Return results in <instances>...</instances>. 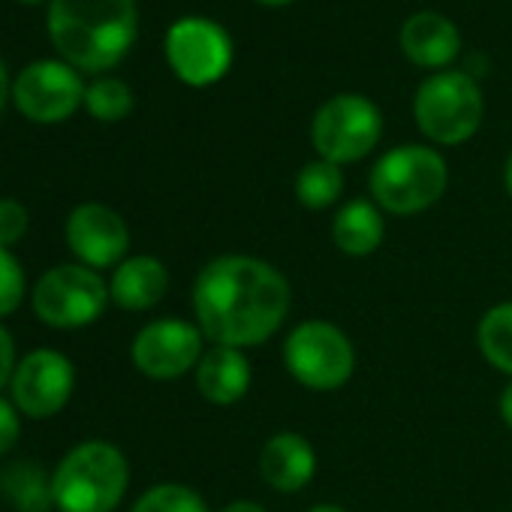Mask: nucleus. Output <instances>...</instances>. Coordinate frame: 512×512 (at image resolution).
Listing matches in <instances>:
<instances>
[{"label":"nucleus","instance_id":"nucleus-1","mask_svg":"<svg viewBox=\"0 0 512 512\" xmlns=\"http://www.w3.org/2000/svg\"><path fill=\"white\" fill-rule=\"evenodd\" d=\"M193 317L205 341L250 350L287 323L293 287L272 263L247 253H223L193 281Z\"/></svg>","mask_w":512,"mask_h":512},{"label":"nucleus","instance_id":"nucleus-2","mask_svg":"<svg viewBox=\"0 0 512 512\" xmlns=\"http://www.w3.org/2000/svg\"><path fill=\"white\" fill-rule=\"evenodd\" d=\"M49 40L79 73L103 76L118 67L139 34L136 0H49Z\"/></svg>","mask_w":512,"mask_h":512},{"label":"nucleus","instance_id":"nucleus-3","mask_svg":"<svg viewBox=\"0 0 512 512\" xmlns=\"http://www.w3.org/2000/svg\"><path fill=\"white\" fill-rule=\"evenodd\" d=\"M127 485V455L109 440L76 443L52 470L55 509L61 512H115Z\"/></svg>","mask_w":512,"mask_h":512},{"label":"nucleus","instance_id":"nucleus-4","mask_svg":"<svg viewBox=\"0 0 512 512\" xmlns=\"http://www.w3.org/2000/svg\"><path fill=\"white\" fill-rule=\"evenodd\" d=\"M368 187L383 214H422L443 199L449 166L428 145H398L374 163Z\"/></svg>","mask_w":512,"mask_h":512},{"label":"nucleus","instance_id":"nucleus-5","mask_svg":"<svg viewBox=\"0 0 512 512\" xmlns=\"http://www.w3.org/2000/svg\"><path fill=\"white\" fill-rule=\"evenodd\" d=\"M413 118L422 136L434 145H461L482 127L485 100L470 73L440 70L419 85L413 97Z\"/></svg>","mask_w":512,"mask_h":512},{"label":"nucleus","instance_id":"nucleus-6","mask_svg":"<svg viewBox=\"0 0 512 512\" xmlns=\"http://www.w3.org/2000/svg\"><path fill=\"white\" fill-rule=\"evenodd\" d=\"M109 302V281L82 263L52 266L31 287V308L49 329H85L103 317Z\"/></svg>","mask_w":512,"mask_h":512},{"label":"nucleus","instance_id":"nucleus-7","mask_svg":"<svg viewBox=\"0 0 512 512\" xmlns=\"http://www.w3.org/2000/svg\"><path fill=\"white\" fill-rule=\"evenodd\" d=\"M284 365L296 383L311 392H335L356 371L350 335L329 320H305L284 341Z\"/></svg>","mask_w":512,"mask_h":512},{"label":"nucleus","instance_id":"nucleus-8","mask_svg":"<svg viewBox=\"0 0 512 512\" xmlns=\"http://www.w3.org/2000/svg\"><path fill=\"white\" fill-rule=\"evenodd\" d=\"M383 136L380 109L362 94H338L326 100L311 121V145L320 160L347 166L368 157Z\"/></svg>","mask_w":512,"mask_h":512},{"label":"nucleus","instance_id":"nucleus-9","mask_svg":"<svg viewBox=\"0 0 512 512\" xmlns=\"http://www.w3.org/2000/svg\"><path fill=\"white\" fill-rule=\"evenodd\" d=\"M85 82L61 58H37L13 79V103L34 124H61L85 106Z\"/></svg>","mask_w":512,"mask_h":512},{"label":"nucleus","instance_id":"nucleus-10","mask_svg":"<svg viewBox=\"0 0 512 512\" xmlns=\"http://www.w3.org/2000/svg\"><path fill=\"white\" fill-rule=\"evenodd\" d=\"M166 61L190 88L220 82L232 67V40L226 28L202 16H184L166 31Z\"/></svg>","mask_w":512,"mask_h":512},{"label":"nucleus","instance_id":"nucleus-11","mask_svg":"<svg viewBox=\"0 0 512 512\" xmlns=\"http://www.w3.org/2000/svg\"><path fill=\"white\" fill-rule=\"evenodd\" d=\"M205 335L187 320H151L142 326L130 344V362L148 380H178L196 371L205 353Z\"/></svg>","mask_w":512,"mask_h":512},{"label":"nucleus","instance_id":"nucleus-12","mask_svg":"<svg viewBox=\"0 0 512 512\" xmlns=\"http://www.w3.org/2000/svg\"><path fill=\"white\" fill-rule=\"evenodd\" d=\"M76 389V368L70 356L52 347L31 350L19 359L16 374L10 380V398L28 419H52L58 416Z\"/></svg>","mask_w":512,"mask_h":512},{"label":"nucleus","instance_id":"nucleus-13","mask_svg":"<svg viewBox=\"0 0 512 512\" xmlns=\"http://www.w3.org/2000/svg\"><path fill=\"white\" fill-rule=\"evenodd\" d=\"M64 238L76 260L94 272L121 266L130 250L127 220L112 205L103 202L76 205L64 223Z\"/></svg>","mask_w":512,"mask_h":512},{"label":"nucleus","instance_id":"nucleus-14","mask_svg":"<svg viewBox=\"0 0 512 512\" xmlns=\"http://www.w3.org/2000/svg\"><path fill=\"white\" fill-rule=\"evenodd\" d=\"M401 49L422 70H446L461 52V31L440 13L422 10L401 25Z\"/></svg>","mask_w":512,"mask_h":512},{"label":"nucleus","instance_id":"nucleus-15","mask_svg":"<svg viewBox=\"0 0 512 512\" xmlns=\"http://www.w3.org/2000/svg\"><path fill=\"white\" fill-rule=\"evenodd\" d=\"M317 473V452L308 437L296 431H278L260 452V476L281 494L302 491Z\"/></svg>","mask_w":512,"mask_h":512},{"label":"nucleus","instance_id":"nucleus-16","mask_svg":"<svg viewBox=\"0 0 512 512\" xmlns=\"http://www.w3.org/2000/svg\"><path fill=\"white\" fill-rule=\"evenodd\" d=\"M169 293V269L157 256L139 253L127 256L121 266L112 269L109 278V296L121 311H151L157 308Z\"/></svg>","mask_w":512,"mask_h":512},{"label":"nucleus","instance_id":"nucleus-17","mask_svg":"<svg viewBox=\"0 0 512 512\" xmlns=\"http://www.w3.org/2000/svg\"><path fill=\"white\" fill-rule=\"evenodd\" d=\"M250 380H253L250 362L244 350L238 347L211 344L196 365V389L208 404H217V407L238 404L247 395Z\"/></svg>","mask_w":512,"mask_h":512},{"label":"nucleus","instance_id":"nucleus-18","mask_svg":"<svg viewBox=\"0 0 512 512\" xmlns=\"http://www.w3.org/2000/svg\"><path fill=\"white\" fill-rule=\"evenodd\" d=\"M386 238V220L374 199H353L332 220V241L347 256H371Z\"/></svg>","mask_w":512,"mask_h":512},{"label":"nucleus","instance_id":"nucleus-19","mask_svg":"<svg viewBox=\"0 0 512 512\" xmlns=\"http://www.w3.org/2000/svg\"><path fill=\"white\" fill-rule=\"evenodd\" d=\"M0 494L19 512H49L55 506L52 473H46L31 458L13 461L0 470Z\"/></svg>","mask_w":512,"mask_h":512},{"label":"nucleus","instance_id":"nucleus-20","mask_svg":"<svg viewBox=\"0 0 512 512\" xmlns=\"http://www.w3.org/2000/svg\"><path fill=\"white\" fill-rule=\"evenodd\" d=\"M476 347L494 371L512 377V302H500L482 314L476 323Z\"/></svg>","mask_w":512,"mask_h":512},{"label":"nucleus","instance_id":"nucleus-21","mask_svg":"<svg viewBox=\"0 0 512 512\" xmlns=\"http://www.w3.org/2000/svg\"><path fill=\"white\" fill-rule=\"evenodd\" d=\"M341 193H344V172L338 163L311 160L296 175V199L311 211H323V208L335 205L341 199Z\"/></svg>","mask_w":512,"mask_h":512},{"label":"nucleus","instance_id":"nucleus-22","mask_svg":"<svg viewBox=\"0 0 512 512\" xmlns=\"http://www.w3.org/2000/svg\"><path fill=\"white\" fill-rule=\"evenodd\" d=\"M133 106H136V97L130 85L118 76H97L85 88V109L94 121H103V124L124 121L133 112Z\"/></svg>","mask_w":512,"mask_h":512},{"label":"nucleus","instance_id":"nucleus-23","mask_svg":"<svg viewBox=\"0 0 512 512\" xmlns=\"http://www.w3.org/2000/svg\"><path fill=\"white\" fill-rule=\"evenodd\" d=\"M130 512H208V503L199 491L181 482H160L148 488Z\"/></svg>","mask_w":512,"mask_h":512},{"label":"nucleus","instance_id":"nucleus-24","mask_svg":"<svg viewBox=\"0 0 512 512\" xmlns=\"http://www.w3.org/2000/svg\"><path fill=\"white\" fill-rule=\"evenodd\" d=\"M28 296L25 266L10 247H0V320L16 314Z\"/></svg>","mask_w":512,"mask_h":512},{"label":"nucleus","instance_id":"nucleus-25","mask_svg":"<svg viewBox=\"0 0 512 512\" xmlns=\"http://www.w3.org/2000/svg\"><path fill=\"white\" fill-rule=\"evenodd\" d=\"M28 226H31V214L19 199L13 196L0 199V247L13 250V244H19L28 235Z\"/></svg>","mask_w":512,"mask_h":512},{"label":"nucleus","instance_id":"nucleus-26","mask_svg":"<svg viewBox=\"0 0 512 512\" xmlns=\"http://www.w3.org/2000/svg\"><path fill=\"white\" fill-rule=\"evenodd\" d=\"M22 437V413L13 398H0V458H7Z\"/></svg>","mask_w":512,"mask_h":512},{"label":"nucleus","instance_id":"nucleus-27","mask_svg":"<svg viewBox=\"0 0 512 512\" xmlns=\"http://www.w3.org/2000/svg\"><path fill=\"white\" fill-rule=\"evenodd\" d=\"M16 341H13V332L0 323V389H7L13 374H16Z\"/></svg>","mask_w":512,"mask_h":512},{"label":"nucleus","instance_id":"nucleus-28","mask_svg":"<svg viewBox=\"0 0 512 512\" xmlns=\"http://www.w3.org/2000/svg\"><path fill=\"white\" fill-rule=\"evenodd\" d=\"M497 413L503 419V425L512 431V380L506 383V389L500 392V401H497Z\"/></svg>","mask_w":512,"mask_h":512},{"label":"nucleus","instance_id":"nucleus-29","mask_svg":"<svg viewBox=\"0 0 512 512\" xmlns=\"http://www.w3.org/2000/svg\"><path fill=\"white\" fill-rule=\"evenodd\" d=\"M10 100H13V79H10V70H7L4 58H0V112L7 109Z\"/></svg>","mask_w":512,"mask_h":512},{"label":"nucleus","instance_id":"nucleus-30","mask_svg":"<svg viewBox=\"0 0 512 512\" xmlns=\"http://www.w3.org/2000/svg\"><path fill=\"white\" fill-rule=\"evenodd\" d=\"M220 512H266V506H263V503H256V500H232V503H226Z\"/></svg>","mask_w":512,"mask_h":512},{"label":"nucleus","instance_id":"nucleus-31","mask_svg":"<svg viewBox=\"0 0 512 512\" xmlns=\"http://www.w3.org/2000/svg\"><path fill=\"white\" fill-rule=\"evenodd\" d=\"M503 187H506V193L512 199V154L506 157V166H503Z\"/></svg>","mask_w":512,"mask_h":512},{"label":"nucleus","instance_id":"nucleus-32","mask_svg":"<svg viewBox=\"0 0 512 512\" xmlns=\"http://www.w3.org/2000/svg\"><path fill=\"white\" fill-rule=\"evenodd\" d=\"M308 512H347V509L338 506V503H317V506H311Z\"/></svg>","mask_w":512,"mask_h":512},{"label":"nucleus","instance_id":"nucleus-33","mask_svg":"<svg viewBox=\"0 0 512 512\" xmlns=\"http://www.w3.org/2000/svg\"><path fill=\"white\" fill-rule=\"evenodd\" d=\"M266 7H287V4H296V0H260Z\"/></svg>","mask_w":512,"mask_h":512},{"label":"nucleus","instance_id":"nucleus-34","mask_svg":"<svg viewBox=\"0 0 512 512\" xmlns=\"http://www.w3.org/2000/svg\"><path fill=\"white\" fill-rule=\"evenodd\" d=\"M19 4H28V7H34V4H46V0H19Z\"/></svg>","mask_w":512,"mask_h":512}]
</instances>
